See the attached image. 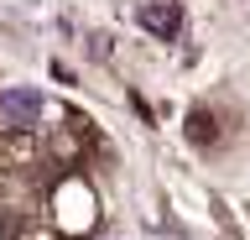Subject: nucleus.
I'll use <instances>...</instances> for the list:
<instances>
[{
    "label": "nucleus",
    "instance_id": "f257e3e1",
    "mask_svg": "<svg viewBox=\"0 0 250 240\" xmlns=\"http://www.w3.org/2000/svg\"><path fill=\"white\" fill-rule=\"evenodd\" d=\"M47 99L42 89H31V84H5L0 89V120L5 126H31V120H42Z\"/></svg>",
    "mask_w": 250,
    "mask_h": 240
},
{
    "label": "nucleus",
    "instance_id": "f03ea898",
    "mask_svg": "<svg viewBox=\"0 0 250 240\" xmlns=\"http://www.w3.org/2000/svg\"><path fill=\"white\" fill-rule=\"evenodd\" d=\"M136 21L151 37L167 42V37H177V26H183V5H177V0H141V5H136Z\"/></svg>",
    "mask_w": 250,
    "mask_h": 240
},
{
    "label": "nucleus",
    "instance_id": "7ed1b4c3",
    "mask_svg": "<svg viewBox=\"0 0 250 240\" xmlns=\"http://www.w3.org/2000/svg\"><path fill=\"white\" fill-rule=\"evenodd\" d=\"M188 126H193V141H214V120L208 115H193Z\"/></svg>",
    "mask_w": 250,
    "mask_h": 240
},
{
    "label": "nucleus",
    "instance_id": "20e7f679",
    "mask_svg": "<svg viewBox=\"0 0 250 240\" xmlns=\"http://www.w3.org/2000/svg\"><path fill=\"white\" fill-rule=\"evenodd\" d=\"M89 52H94V58H104V52H109V37L94 32V37H89Z\"/></svg>",
    "mask_w": 250,
    "mask_h": 240
}]
</instances>
